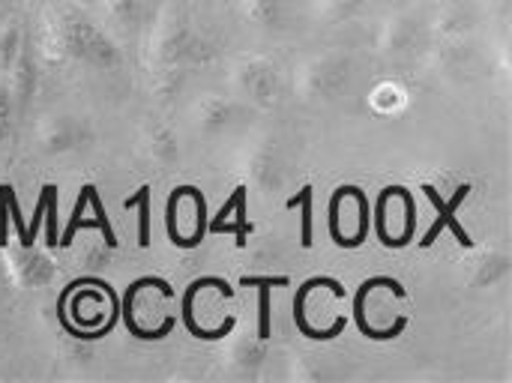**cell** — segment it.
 <instances>
[{
  "label": "cell",
  "instance_id": "obj_1",
  "mask_svg": "<svg viewBox=\"0 0 512 383\" xmlns=\"http://www.w3.org/2000/svg\"><path fill=\"white\" fill-rule=\"evenodd\" d=\"M423 192H426V198H429V201L435 204V210H438V219H435V225L429 228V234H426V237H423L420 243H423V246H432V243H435V240L441 237V231H444V228H450V231L456 234V240H459L462 246H474L471 234H468V231H465V228H462V225L456 222V210H459V204H462V201L468 198L471 186H468V183H465V186H459V189H456V195H453L450 201H444V198L438 195V189H435V186H423Z\"/></svg>",
  "mask_w": 512,
  "mask_h": 383
},
{
  "label": "cell",
  "instance_id": "obj_2",
  "mask_svg": "<svg viewBox=\"0 0 512 383\" xmlns=\"http://www.w3.org/2000/svg\"><path fill=\"white\" fill-rule=\"evenodd\" d=\"M150 195H153L150 186H141L132 198L123 201L126 210H132V207L141 210V216H138V246H141V249L150 246Z\"/></svg>",
  "mask_w": 512,
  "mask_h": 383
},
{
  "label": "cell",
  "instance_id": "obj_3",
  "mask_svg": "<svg viewBox=\"0 0 512 383\" xmlns=\"http://www.w3.org/2000/svg\"><path fill=\"white\" fill-rule=\"evenodd\" d=\"M300 204V210H303V231H300V246L303 249H309L312 246V186H303L294 198H288V210H294Z\"/></svg>",
  "mask_w": 512,
  "mask_h": 383
},
{
  "label": "cell",
  "instance_id": "obj_4",
  "mask_svg": "<svg viewBox=\"0 0 512 383\" xmlns=\"http://www.w3.org/2000/svg\"><path fill=\"white\" fill-rule=\"evenodd\" d=\"M93 189H96V186H90V183H87V186L81 189V195L75 198V210H72V219H69V225H66L63 237L57 240V243H60L63 249H66V246H69V243L75 240V234H78V228H81V216H84V207H87V201H90V192H93Z\"/></svg>",
  "mask_w": 512,
  "mask_h": 383
},
{
  "label": "cell",
  "instance_id": "obj_5",
  "mask_svg": "<svg viewBox=\"0 0 512 383\" xmlns=\"http://www.w3.org/2000/svg\"><path fill=\"white\" fill-rule=\"evenodd\" d=\"M234 210H237V222H222L219 234H222V231H234V234H237V246L243 249L246 240H249V231H252V225H249V210H246V198H240Z\"/></svg>",
  "mask_w": 512,
  "mask_h": 383
},
{
  "label": "cell",
  "instance_id": "obj_6",
  "mask_svg": "<svg viewBox=\"0 0 512 383\" xmlns=\"http://www.w3.org/2000/svg\"><path fill=\"white\" fill-rule=\"evenodd\" d=\"M90 207H93V213H96V222H99V231L105 234V243L111 246V249H117V237H114V231H111V222H108V216H105V207H102V201H99V192L93 189L90 192V201H87Z\"/></svg>",
  "mask_w": 512,
  "mask_h": 383
},
{
  "label": "cell",
  "instance_id": "obj_7",
  "mask_svg": "<svg viewBox=\"0 0 512 383\" xmlns=\"http://www.w3.org/2000/svg\"><path fill=\"white\" fill-rule=\"evenodd\" d=\"M261 297H258V339H270V288L258 285Z\"/></svg>",
  "mask_w": 512,
  "mask_h": 383
},
{
  "label": "cell",
  "instance_id": "obj_8",
  "mask_svg": "<svg viewBox=\"0 0 512 383\" xmlns=\"http://www.w3.org/2000/svg\"><path fill=\"white\" fill-rule=\"evenodd\" d=\"M246 195H249V192H246V186H237V189H234V195H231V198H228V201L222 204V210H219V216H216L213 222H207V231H213V234H219V228H222V222H225V216H228V213H231V210L237 207V201H240V198H246Z\"/></svg>",
  "mask_w": 512,
  "mask_h": 383
},
{
  "label": "cell",
  "instance_id": "obj_9",
  "mask_svg": "<svg viewBox=\"0 0 512 383\" xmlns=\"http://www.w3.org/2000/svg\"><path fill=\"white\" fill-rule=\"evenodd\" d=\"M243 288H258V285H267V288H285L288 285V276H243L240 279Z\"/></svg>",
  "mask_w": 512,
  "mask_h": 383
},
{
  "label": "cell",
  "instance_id": "obj_10",
  "mask_svg": "<svg viewBox=\"0 0 512 383\" xmlns=\"http://www.w3.org/2000/svg\"><path fill=\"white\" fill-rule=\"evenodd\" d=\"M6 222H9V186H0V246H6Z\"/></svg>",
  "mask_w": 512,
  "mask_h": 383
}]
</instances>
